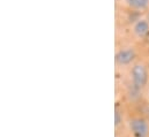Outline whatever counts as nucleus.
<instances>
[{
    "instance_id": "39448f33",
    "label": "nucleus",
    "mask_w": 149,
    "mask_h": 137,
    "mask_svg": "<svg viewBox=\"0 0 149 137\" xmlns=\"http://www.w3.org/2000/svg\"><path fill=\"white\" fill-rule=\"evenodd\" d=\"M124 3L134 12H146L149 9V0H124Z\"/></svg>"
},
{
    "instance_id": "7ed1b4c3",
    "label": "nucleus",
    "mask_w": 149,
    "mask_h": 137,
    "mask_svg": "<svg viewBox=\"0 0 149 137\" xmlns=\"http://www.w3.org/2000/svg\"><path fill=\"white\" fill-rule=\"evenodd\" d=\"M130 128L136 137H147L149 134L148 123L140 118L132 119L130 121Z\"/></svg>"
},
{
    "instance_id": "f257e3e1",
    "label": "nucleus",
    "mask_w": 149,
    "mask_h": 137,
    "mask_svg": "<svg viewBox=\"0 0 149 137\" xmlns=\"http://www.w3.org/2000/svg\"><path fill=\"white\" fill-rule=\"evenodd\" d=\"M131 78H132V85L136 90L143 89L148 83V70L143 64H134L131 69Z\"/></svg>"
},
{
    "instance_id": "f03ea898",
    "label": "nucleus",
    "mask_w": 149,
    "mask_h": 137,
    "mask_svg": "<svg viewBox=\"0 0 149 137\" xmlns=\"http://www.w3.org/2000/svg\"><path fill=\"white\" fill-rule=\"evenodd\" d=\"M136 58V52L135 48L132 46H124L121 48H119L116 53V64L120 67H125V66H130Z\"/></svg>"
},
{
    "instance_id": "20e7f679",
    "label": "nucleus",
    "mask_w": 149,
    "mask_h": 137,
    "mask_svg": "<svg viewBox=\"0 0 149 137\" xmlns=\"http://www.w3.org/2000/svg\"><path fill=\"white\" fill-rule=\"evenodd\" d=\"M133 34L140 39H145L149 35V20L138 19L133 24Z\"/></svg>"
},
{
    "instance_id": "423d86ee",
    "label": "nucleus",
    "mask_w": 149,
    "mask_h": 137,
    "mask_svg": "<svg viewBox=\"0 0 149 137\" xmlns=\"http://www.w3.org/2000/svg\"><path fill=\"white\" fill-rule=\"evenodd\" d=\"M121 122H123V114L120 113V111L118 108H116V112H114V126L118 127Z\"/></svg>"
}]
</instances>
